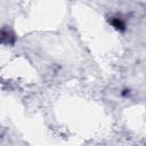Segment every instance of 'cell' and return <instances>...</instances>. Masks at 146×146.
Wrapping results in <instances>:
<instances>
[{
  "mask_svg": "<svg viewBox=\"0 0 146 146\" xmlns=\"http://www.w3.org/2000/svg\"><path fill=\"white\" fill-rule=\"evenodd\" d=\"M112 25L115 27V29H117V30H121V31H123L124 30V23L120 19V18H114V19H112Z\"/></svg>",
  "mask_w": 146,
  "mask_h": 146,
  "instance_id": "6da1fadb",
  "label": "cell"
}]
</instances>
